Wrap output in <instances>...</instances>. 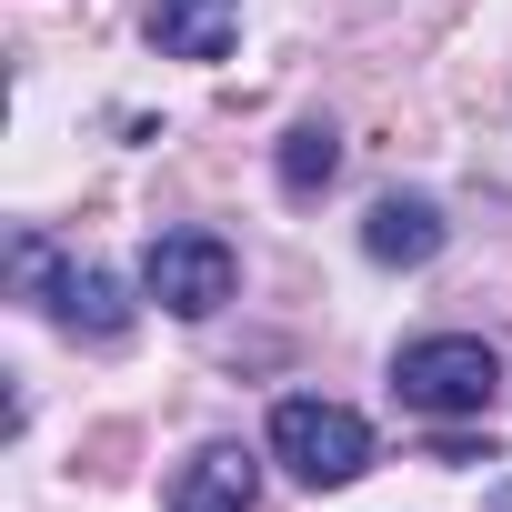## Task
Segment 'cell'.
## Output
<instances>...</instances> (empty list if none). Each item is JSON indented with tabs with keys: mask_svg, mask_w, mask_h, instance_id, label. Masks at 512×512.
I'll list each match as a JSON object with an SVG mask.
<instances>
[{
	"mask_svg": "<svg viewBox=\"0 0 512 512\" xmlns=\"http://www.w3.org/2000/svg\"><path fill=\"white\" fill-rule=\"evenodd\" d=\"M51 312H61L71 332H91V342H121V332H131V302H121V282H111V272H61Z\"/></svg>",
	"mask_w": 512,
	"mask_h": 512,
	"instance_id": "cell-7",
	"label": "cell"
},
{
	"mask_svg": "<svg viewBox=\"0 0 512 512\" xmlns=\"http://www.w3.org/2000/svg\"><path fill=\"white\" fill-rule=\"evenodd\" d=\"M442 241H452V221H442V201H422V191H382V201L362 211V251H372L382 272H422Z\"/></svg>",
	"mask_w": 512,
	"mask_h": 512,
	"instance_id": "cell-4",
	"label": "cell"
},
{
	"mask_svg": "<svg viewBox=\"0 0 512 512\" xmlns=\"http://www.w3.org/2000/svg\"><path fill=\"white\" fill-rule=\"evenodd\" d=\"M151 41L171 61H221L241 41V0H151Z\"/></svg>",
	"mask_w": 512,
	"mask_h": 512,
	"instance_id": "cell-6",
	"label": "cell"
},
{
	"mask_svg": "<svg viewBox=\"0 0 512 512\" xmlns=\"http://www.w3.org/2000/svg\"><path fill=\"white\" fill-rule=\"evenodd\" d=\"M392 392H402V412H432V422L492 412L502 362H492V342H472V332H432V342H402V352H392Z\"/></svg>",
	"mask_w": 512,
	"mask_h": 512,
	"instance_id": "cell-2",
	"label": "cell"
},
{
	"mask_svg": "<svg viewBox=\"0 0 512 512\" xmlns=\"http://www.w3.org/2000/svg\"><path fill=\"white\" fill-rule=\"evenodd\" d=\"M141 292H151L171 322H211V312L241 292V262H231L221 231H161V241L141 251Z\"/></svg>",
	"mask_w": 512,
	"mask_h": 512,
	"instance_id": "cell-3",
	"label": "cell"
},
{
	"mask_svg": "<svg viewBox=\"0 0 512 512\" xmlns=\"http://www.w3.org/2000/svg\"><path fill=\"white\" fill-rule=\"evenodd\" d=\"M272 462H292V482H312V492H342L372 472V422L352 402L292 392V402H272Z\"/></svg>",
	"mask_w": 512,
	"mask_h": 512,
	"instance_id": "cell-1",
	"label": "cell"
},
{
	"mask_svg": "<svg viewBox=\"0 0 512 512\" xmlns=\"http://www.w3.org/2000/svg\"><path fill=\"white\" fill-rule=\"evenodd\" d=\"M251 502H262V462L241 442H201L171 482V512H251Z\"/></svg>",
	"mask_w": 512,
	"mask_h": 512,
	"instance_id": "cell-5",
	"label": "cell"
},
{
	"mask_svg": "<svg viewBox=\"0 0 512 512\" xmlns=\"http://www.w3.org/2000/svg\"><path fill=\"white\" fill-rule=\"evenodd\" d=\"M332 171H342V131L332 121H292L282 131V191L312 201V191H332Z\"/></svg>",
	"mask_w": 512,
	"mask_h": 512,
	"instance_id": "cell-8",
	"label": "cell"
},
{
	"mask_svg": "<svg viewBox=\"0 0 512 512\" xmlns=\"http://www.w3.org/2000/svg\"><path fill=\"white\" fill-rule=\"evenodd\" d=\"M502 512H512V492H502Z\"/></svg>",
	"mask_w": 512,
	"mask_h": 512,
	"instance_id": "cell-11",
	"label": "cell"
},
{
	"mask_svg": "<svg viewBox=\"0 0 512 512\" xmlns=\"http://www.w3.org/2000/svg\"><path fill=\"white\" fill-rule=\"evenodd\" d=\"M432 462H492V442H462V432H432Z\"/></svg>",
	"mask_w": 512,
	"mask_h": 512,
	"instance_id": "cell-10",
	"label": "cell"
},
{
	"mask_svg": "<svg viewBox=\"0 0 512 512\" xmlns=\"http://www.w3.org/2000/svg\"><path fill=\"white\" fill-rule=\"evenodd\" d=\"M11 282H21V302H51V292H61V262H51V241H41V231L11 241Z\"/></svg>",
	"mask_w": 512,
	"mask_h": 512,
	"instance_id": "cell-9",
	"label": "cell"
}]
</instances>
